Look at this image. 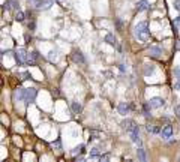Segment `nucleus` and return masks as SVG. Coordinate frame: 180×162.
<instances>
[{"instance_id":"1","label":"nucleus","mask_w":180,"mask_h":162,"mask_svg":"<svg viewBox=\"0 0 180 162\" xmlns=\"http://www.w3.org/2000/svg\"><path fill=\"white\" fill-rule=\"evenodd\" d=\"M135 36L138 38L140 41H147L150 36V32H149V24L146 21H141L135 26Z\"/></svg>"},{"instance_id":"2","label":"nucleus","mask_w":180,"mask_h":162,"mask_svg":"<svg viewBox=\"0 0 180 162\" xmlns=\"http://www.w3.org/2000/svg\"><path fill=\"white\" fill-rule=\"evenodd\" d=\"M27 56H29V53L26 51V48H18L17 51H15V60H17L18 65L27 63Z\"/></svg>"},{"instance_id":"3","label":"nucleus","mask_w":180,"mask_h":162,"mask_svg":"<svg viewBox=\"0 0 180 162\" xmlns=\"http://www.w3.org/2000/svg\"><path fill=\"white\" fill-rule=\"evenodd\" d=\"M36 95H38V90L35 87H30V89H26V98H24V104L29 105L36 99Z\"/></svg>"},{"instance_id":"4","label":"nucleus","mask_w":180,"mask_h":162,"mask_svg":"<svg viewBox=\"0 0 180 162\" xmlns=\"http://www.w3.org/2000/svg\"><path fill=\"white\" fill-rule=\"evenodd\" d=\"M128 132H129V137L132 140V143H135V144H140V134H138V126L134 123L132 126L128 129Z\"/></svg>"},{"instance_id":"5","label":"nucleus","mask_w":180,"mask_h":162,"mask_svg":"<svg viewBox=\"0 0 180 162\" xmlns=\"http://www.w3.org/2000/svg\"><path fill=\"white\" fill-rule=\"evenodd\" d=\"M149 104H150V107H152V108H161V107L165 105V101H164L162 98L156 96V98H152L150 101H149Z\"/></svg>"},{"instance_id":"6","label":"nucleus","mask_w":180,"mask_h":162,"mask_svg":"<svg viewBox=\"0 0 180 162\" xmlns=\"http://www.w3.org/2000/svg\"><path fill=\"white\" fill-rule=\"evenodd\" d=\"M51 6H53V0H38V2H36V8L41 9V11L50 9Z\"/></svg>"},{"instance_id":"7","label":"nucleus","mask_w":180,"mask_h":162,"mask_svg":"<svg viewBox=\"0 0 180 162\" xmlns=\"http://www.w3.org/2000/svg\"><path fill=\"white\" fill-rule=\"evenodd\" d=\"M131 108H132L131 102H120V104H119V113L122 114V116H126V114H129Z\"/></svg>"},{"instance_id":"8","label":"nucleus","mask_w":180,"mask_h":162,"mask_svg":"<svg viewBox=\"0 0 180 162\" xmlns=\"http://www.w3.org/2000/svg\"><path fill=\"white\" fill-rule=\"evenodd\" d=\"M149 8H150V3L147 2V0H138V2H137V11L138 12H144Z\"/></svg>"},{"instance_id":"9","label":"nucleus","mask_w":180,"mask_h":162,"mask_svg":"<svg viewBox=\"0 0 180 162\" xmlns=\"http://www.w3.org/2000/svg\"><path fill=\"white\" fill-rule=\"evenodd\" d=\"M38 59H39V53L38 51H32L27 56V65H36Z\"/></svg>"},{"instance_id":"10","label":"nucleus","mask_w":180,"mask_h":162,"mask_svg":"<svg viewBox=\"0 0 180 162\" xmlns=\"http://www.w3.org/2000/svg\"><path fill=\"white\" fill-rule=\"evenodd\" d=\"M72 59H74V62H75V63H80V65H84V63H86V59H84V56L81 54V51H74Z\"/></svg>"},{"instance_id":"11","label":"nucleus","mask_w":180,"mask_h":162,"mask_svg":"<svg viewBox=\"0 0 180 162\" xmlns=\"http://www.w3.org/2000/svg\"><path fill=\"white\" fill-rule=\"evenodd\" d=\"M161 135H162V138H171V135H173V128L170 126V125H167V126H164L162 131H161Z\"/></svg>"},{"instance_id":"12","label":"nucleus","mask_w":180,"mask_h":162,"mask_svg":"<svg viewBox=\"0 0 180 162\" xmlns=\"http://www.w3.org/2000/svg\"><path fill=\"white\" fill-rule=\"evenodd\" d=\"M105 42H107L108 45L116 47V45H117V39H116V36L113 33H108V35H105Z\"/></svg>"},{"instance_id":"13","label":"nucleus","mask_w":180,"mask_h":162,"mask_svg":"<svg viewBox=\"0 0 180 162\" xmlns=\"http://www.w3.org/2000/svg\"><path fill=\"white\" fill-rule=\"evenodd\" d=\"M71 110H72L74 114H78V113L81 111V104L77 102V101H72L71 102Z\"/></svg>"},{"instance_id":"14","label":"nucleus","mask_w":180,"mask_h":162,"mask_svg":"<svg viewBox=\"0 0 180 162\" xmlns=\"http://www.w3.org/2000/svg\"><path fill=\"white\" fill-rule=\"evenodd\" d=\"M47 59H48L51 63H54V62H57V59H59V54H57L56 50H51L48 53V56H47Z\"/></svg>"},{"instance_id":"15","label":"nucleus","mask_w":180,"mask_h":162,"mask_svg":"<svg viewBox=\"0 0 180 162\" xmlns=\"http://www.w3.org/2000/svg\"><path fill=\"white\" fill-rule=\"evenodd\" d=\"M89 158H90V159H98V161H99V158H101V155H99V149H98V147H93L92 150H90Z\"/></svg>"},{"instance_id":"16","label":"nucleus","mask_w":180,"mask_h":162,"mask_svg":"<svg viewBox=\"0 0 180 162\" xmlns=\"http://www.w3.org/2000/svg\"><path fill=\"white\" fill-rule=\"evenodd\" d=\"M146 129H147V132H150V134H161V129L158 126H155V125H147Z\"/></svg>"},{"instance_id":"17","label":"nucleus","mask_w":180,"mask_h":162,"mask_svg":"<svg viewBox=\"0 0 180 162\" xmlns=\"http://www.w3.org/2000/svg\"><path fill=\"white\" fill-rule=\"evenodd\" d=\"M137 155H138V159L141 161V162H146L147 161V156H146V150L144 149H138V150H137Z\"/></svg>"},{"instance_id":"18","label":"nucleus","mask_w":180,"mask_h":162,"mask_svg":"<svg viewBox=\"0 0 180 162\" xmlns=\"http://www.w3.org/2000/svg\"><path fill=\"white\" fill-rule=\"evenodd\" d=\"M150 54L155 56V57H159L162 54V50L158 48V47H150Z\"/></svg>"},{"instance_id":"19","label":"nucleus","mask_w":180,"mask_h":162,"mask_svg":"<svg viewBox=\"0 0 180 162\" xmlns=\"http://www.w3.org/2000/svg\"><path fill=\"white\" fill-rule=\"evenodd\" d=\"M155 72V66L153 65H146L144 66V75H152Z\"/></svg>"},{"instance_id":"20","label":"nucleus","mask_w":180,"mask_h":162,"mask_svg":"<svg viewBox=\"0 0 180 162\" xmlns=\"http://www.w3.org/2000/svg\"><path fill=\"white\" fill-rule=\"evenodd\" d=\"M150 108H152V107H150L149 102H146L144 105H143V113H144L146 117H150Z\"/></svg>"},{"instance_id":"21","label":"nucleus","mask_w":180,"mask_h":162,"mask_svg":"<svg viewBox=\"0 0 180 162\" xmlns=\"http://www.w3.org/2000/svg\"><path fill=\"white\" fill-rule=\"evenodd\" d=\"M132 125H134V122H132V120H129V119H126V120H123V122H122V128L128 131V129L132 126Z\"/></svg>"},{"instance_id":"22","label":"nucleus","mask_w":180,"mask_h":162,"mask_svg":"<svg viewBox=\"0 0 180 162\" xmlns=\"http://www.w3.org/2000/svg\"><path fill=\"white\" fill-rule=\"evenodd\" d=\"M17 96L18 99H21V101H24V98H26V89H18L17 90Z\"/></svg>"},{"instance_id":"23","label":"nucleus","mask_w":180,"mask_h":162,"mask_svg":"<svg viewBox=\"0 0 180 162\" xmlns=\"http://www.w3.org/2000/svg\"><path fill=\"white\" fill-rule=\"evenodd\" d=\"M15 20L21 23V21H23V20H24V14L21 12V11H17V14H15Z\"/></svg>"},{"instance_id":"24","label":"nucleus","mask_w":180,"mask_h":162,"mask_svg":"<svg viewBox=\"0 0 180 162\" xmlns=\"http://www.w3.org/2000/svg\"><path fill=\"white\" fill-rule=\"evenodd\" d=\"M83 149H84V146H83V144H80L78 147H75V149L72 150V155H78V153H81Z\"/></svg>"},{"instance_id":"25","label":"nucleus","mask_w":180,"mask_h":162,"mask_svg":"<svg viewBox=\"0 0 180 162\" xmlns=\"http://www.w3.org/2000/svg\"><path fill=\"white\" fill-rule=\"evenodd\" d=\"M174 75H176L179 80H180V66L179 68H176V69H174Z\"/></svg>"},{"instance_id":"26","label":"nucleus","mask_w":180,"mask_h":162,"mask_svg":"<svg viewBox=\"0 0 180 162\" xmlns=\"http://www.w3.org/2000/svg\"><path fill=\"white\" fill-rule=\"evenodd\" d=\"M12 8H14V9H17V11H18L20 5H18V2H17V0H12Z\"/></svg>"},{"instance_id":"27","label":"nucleus","mask_w":180,"mask_h":162,"mask_svg":"<svg viewBox=\"0 0 180 162\" xmlns=\"http://www.w3.org/2000/svg\"><path fill=\"white\" fill-rule=\"evenodd\" d=\"M174 8H176L177 11H180V0H174Z\"/></svg>"},{"instance_id":"28","label":"nucleus","mask_w":180,"mask_h":162,"mask_svg":"<svg viewBox=\"0 0 180 162\" xmlns=\"http://www.w3.org/2000/svg\"><path fill=\"white\" fill-rule=\"evenodd\" d=\"M108 158H110V155H108V153H107V155H101L99 161H108Z\"/></svg>"},{"instance_id":"29","label":"nucleus","mask_w":180,"mask_h":162,"mask_svg":"<svg viewBox=\"0 0 180 162\" xmlns=\"http://www.w3.org/2000/svg\"><path fill=\"white\" fill-rule=\"evenodd\" d=\"M53 147H57V149H60V140H57L56 143H53Z\"/></svg>"},{"instance_id":"30","label":"nucleus","mask_w":180,"mask_h":162,"mask_svg":"<svg viewBox=\"0 0 180 162\" xmlns=\"http://www.w3.org/2000/svg\"><path fill=\"white\" fill-rule=\"evenodd\" d=\"M174 89L180 92V80H179V81H176V84H174Z\"/></svg>"},{"instance_id":"31","label":"nucleus","mask_w":180,"mask_h":162,"mask_svg":"<svg viewBox=\"0 0 180 162\" xmlns=\"http://www.w3.org/2000/svg\"><path fill=\"white\" fill-rule=\"evenodd\" d=\"M23 80H29V78H30V74H29V72H23Z\"/></svg>"},{"instance_id":"32","label":"nucleus","mask_w":180,"mask_h":162,"mask_svg":"<svg viewBox=\"0 0 180 162\" xmlns=\"http://www.w3.org/2000/svg\"><path fill=\"white\" fill-rule=\"evenodd\" d=\"M176 116L180 119V105H177V107H176Z\"/></svg>"},{"instance_id":"33","label":"nucleus","mask_w":180,"mask_h":162,"mask_svg":"<svg viewBox=\"0 0 180 162\" xmlns=\"http://www.w3.org/2000/svg\"><path fill=\"white\" fill-rule=\"evenodd\" d=\"M174 24H176V26H180V18H176V20H174Z\"/></svg>"},{"instance_id":"34","label":"nucleus","mask_w":180,"mask_h":162,"mask_svg":"<svg viewBox=\"0 0 180 162\" xmlns=\"http://www.w3.org/2000/svg\"><path fill=\"white\" fill-rule=\"evenodd\" d=\"M119 69H120L122 72H125V65H119Z\"/></svg>"},{"instance_id":"35","label":"nucleus","mask_w":180,"mask_h":162,"mask_svg":"<svg viewBox=\"0 0 180 162\" xmlns=\"http://www.w3.org/2000/svg\"><path fill=\"white\" fill-rule=\"evenodd\" d=\"M29 29H30V30H33V29H35V23H32V24H29Z\"/></svg>"},{"instance_id":"36","label":"nucleus","mask_w":180,"mask_h":162,"mask_svg":"<svg viewBox=\"0 0 180 162\" xmlns=\"http://www.w3.org/2000/svg\"><path fill=\"white\" fill-rule=\"evenodd\" d=\"M75 159H77V161H84V158H83V156H77Z\"/></svg>"},{"instance_id":"37","label":"nucleus","mask_w":180,"mask_h":162,"mask_svg":"<svg viewBox=\"0 0 180 162\" xmlns=\"http://www.w3.org/2000/svg\"><path fill=\"white\" fill-rule=\"evenodd\" d=\"M57 2H63V0H57Z\"/></svg>"}]
</instances>
